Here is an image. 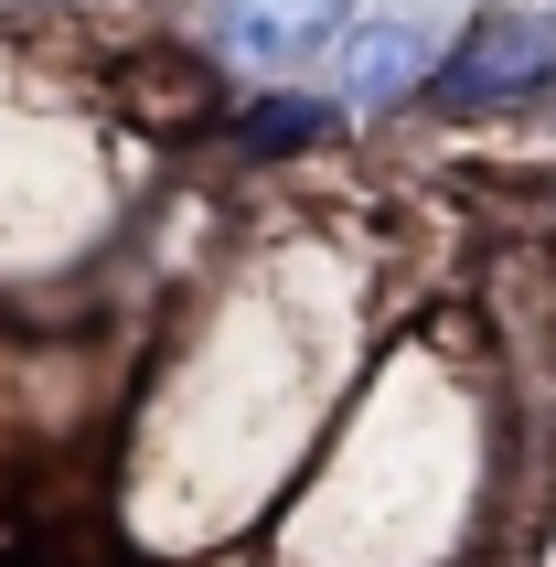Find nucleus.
I'll use <instances>...</instances> for the list:
<instances>
[{
    "label": "nucleus",
    "instance_id": "f257e3e1",
    "mask_svg": "<svg viewBox=\"0 0 556 567\" xmlns=\"http://www.w3.org/2000/svg\"><path fill=\"white\" fill-rule=\"evenodd\" d=\"M556 75V22L535 11H482L461 32V54L439 64V96L450 107H503V96H535Z\"/></svg>",
    "mask_w": 556,
    "mask_h": 567
},
{
    "label": "nucleus",
    "instance_id": "f03ea898",
    "mask_svg": "<svg viewBox=\"0 0 556 567\" xmlns=\"http://www.w3.org/2000/svg\"><path fill=\"white\" fill-rule=\"evenodd\" d=\"M342 22H353V0H225V43L247 64H268V75L278 64H310Z\"/></svg>",
    "mask_w": 556,
    "mask_h": 567
},
{
    "label": "nucleus",
    "instance_id": "7ed1b4c3",
    "mask_svg": "<svg viewBox=\"0 0 556 567\" xmlns=\"http://www.w3.org/2000/svg\"><path fill=\"white\" fill-rule=\"evenodd\" d=\"M418 75H429V43H418L406 22L353 32V54H342V96H353V107H397Z\"/></svg>",
    "mask_w": 556,
    "mask_h": 567
},
{
    "label": "nucleus",
    "instance_id": "20e7f679",
    "mask_svg": "<svg viewBox=\"0 0 556 567\" xmlns=\"http://www.w3.org/2000/svg\"><path fill=\"white\" fill-rule=\"evenodd\" d=\"M247 140H257V151H268V140H310V107H268V118H257Z\"/></svg>",
    "mask_w": 556,
    "mask_h": 567
}]
</instances>
